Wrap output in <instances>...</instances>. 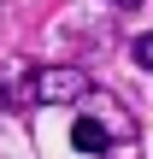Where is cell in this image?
<instances>
[{
  "label": "cell",
  "instance_id": "cell-1",
  "mask_svg": "<svg viewBox=\"0 0 153 159\" xmlns=\"http://www.w3.org/2000/svg\"><path fill=\"white\" fill-rule=\"evenodd\" d=\"M88 94H94V83L77 65H6L0 71V100L18 106V112H29V106H77Z\"/></svg>",
  "mask_w": 153,
  "mask_h": 159
},
{
  "label": "cell",
  "instance_id": "cell-2",
  "mask_svg": "<svg viewBox=\"0 0 153 159\" xmlns=\"http://www.w3.org/2000/svg\"><path fill=\"white\" fill-rule=\"evenodd\" d=\"M130 136H136V124H130L112 100H106L100 112H88V118L71 124V148H77V153H106L112 142H130Z\"/></svg>",
  "mask_w": 153,
  "mask_h": 159
},
{
  "label": "cell",
  "instance_id": "cell-4",
  "mask_svg": "<svg viewBox=\"0 0 153 159\" xmlns=\"http://www.w3.org/2000/svg\"><path fill=\"white\" fill-rule=\"evenodd\" d=\"M112 6H124V12H130V6H142V0H112Z\"/></svg>",
  "mask_w": 153,
  "mask_h": 159
},
{
  "label": "cell",
  "instance_id": "cell-3",
  "mask_svg": "<svg viewBox=\"0 0 153 159\" xmlns=\"http://www.w3.org/2000/svg\"><path fill=\"white\" fill-rule=\"evenodd\" d=\"M130 59H136L142 71H153V30H147V35H136V47H130Z\"/></svg>",
  "mask_w": 153,
  "mask_h": 159
}]
</instances>
